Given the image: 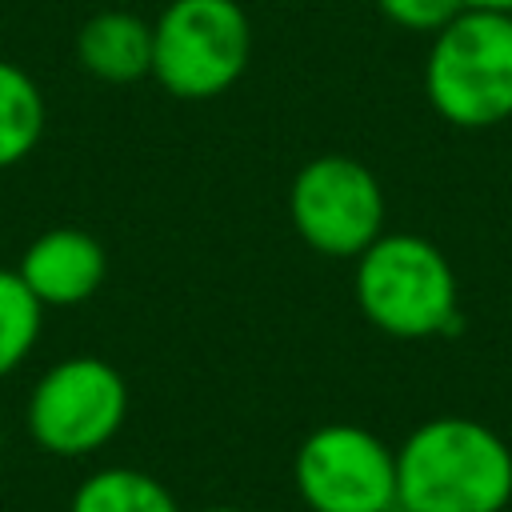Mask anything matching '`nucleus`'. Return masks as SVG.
Returning <instances> with one entry per match:
<instances>
[{
	"label": "nucleus",
	"mask_w": 512,
	"mask_h": 512,
	"mask_svg": "<svg viewBox=\"0 0 512 512\" xmlns=\"http://www.w3.org/2000/svg\"><path fill=\"white\" fill-rule=\"evenodd\" d=\"M288 220L312 252L356 260L384 232V188L352 156H312L288 184Z\"/></svg>",
	"instance_id": "obj_5"
},
{
	"label": "nucleus",
	"mask_w": 512,
	"mask_h": 512,
	"mask_svg": "<svg viewBox=\"0 0 512 512\" xmlns=\"http://www.w3.org/2000/svg\"><path fill=\"white\" fill-rule=\"evenodd\" d=\"M396 504L408 512H504L512 504V448L472 416L416 424L396 448Z\"/></svg>",
	"instance_id": "obj_1"
},
{
	"label": "nucleus",
	"mask_w": 512,
	"mask_h": 512,
	"mask_svg": "<svg viewBox=\"0 0 512 512\" xmlns=\"http://www.w3.org/2000/svg\"><path fill=\"white\" fill-rule=\"evenodd\" d=\"M352 296L372 328L392 340L452 336L460 328V284L448 256L416 232H380L352 272Z\"/></svg>",
	"instance_id": "obj_2"
},
{
	"label": "nucleus",
	"mask_w": 512,
	"mask_h": 512,
	"mask_svg": "<svg viewBox=\"0 0 512 512\" xmlns=\"http://www.w3.org/2000/svg\"><path fill=\"white\" fill-rule=\"evenodd\" d=\"M380 512H408L404 504H388V508H380Z\"/></svg>",
	"instance_id": "obj_16"
},
{
	"label": "nucleus",
	"mask_w": 512,
	"mask_h": 512,
	"mask_svg": "<svg viewBox=\"0 0 512 512\" xmlns=\"http://www.w3.org/2000/svg\"><path fill=\"white\" fill-rule=\"evenodd\" d=\"M16 272L44 308H76L100 292L108 276V252L92 232L64 224L40 232L24 248Z\"/></svg>",
	"instance_id": "obj_8"
},
{
	"label": "nucleus",
	"mask_w": 512,
	"mask_h": 512,
	"mask_svg": "<svg viewBox=\"0 0 512 512\" xmlns=\"http://www.w3.org/2000/svg\"><path fill=\"white\" fill-rule=\"evenodd\" d=\"M252 56V24L240 0H172L152 20V80L176 100L228 92Z\"/></svg>",
	"instance_id": "obj_4"
},
{
	"label": "nucleus",
	"mask_w": 512,
	"mask_h": 512,
	"mask_svg": "<svg viewBox=\"0 0 512 512\" xmlns=\"http://www.w3.org/2000/svg\"><path fill=\"white\" fill-rule=\"evenodd\" d=\"M464 8H484V12H512V0H464Z\"/></svg>",
	"instance_id": "obj_14"
},
{
	"label": "nucleus",
	"mask_w": 512,
	"mask_h": 512,
	"mask_svg": "<svg viewBox=\"0 0 512 512\" xmlns=\"http://www.w3.org/2000/svg\"><path fill=\"white\" fill-rule=\"evenodd\" d=\"M308 512H380L396 504V452L364 424L312 428L292 460Z\"/></svg>",
	"instance_id": "obj_7"
},
{
	"label": "nucleus",
	"mask_w": 512,
	"mask_h": 512,
	"mask_svg": "<svg viewBox=\"0 0 512 512\" xmlns=\"http://www.w3.org/2000/svg\"><path fill=\"white\" fill-rule=\"evenodd\" d=\"M424 96L452 128H492L512 120V12L464 8L424 60Z\"/></svg>",
	"instance_id": "obj_3"
},
{
	"label": "nucleus",
	"mask_w": 512,
	"mask_h": 512,
	"mask_svg": "<svg viewBox=\"0 0 512 512\" xmlns=\"http://www.w3.org/2000/svg\"><path fill=\"white\" fill-rule=\"evenodd\" d=\"M44 324V304L32 296V288L20 280L16 268H0V380L24 364V356L36 348Z\"/></svg>",
	"instance_id": "obj_12"
},
{
	"label": "nucleus",
	"mask_w": 512,
	"mask_h": 512,
	"mask_svg": "<svg viewBox=\"0 0 512 512\" xmlns=\"http://www.w3.org/2000/svg\"><path fill=\"white\" fill-rule=\"evenodd\" d=\"M380 16L404 32H440L452 16L464 12V0H376Z\"/></svg>",
	"instance_id": "obj_13"
},
{
	"label": "nucleus",
	"mask_w": 512,
	"mask_h": 512,
	"mask_svg": "<svg viewBox=\"0 0 512 512\" xmlns=\"http://www.w3.org/2000/svg\"><path fill=\"white\" fill-rule=\"evenodd\" d=\"M200 512H244V508H232V504H208V508H200Z\"/></svg>",
	"instance_id": "obj_15"
},
{
	"label": "nucleus",
	"mask_w": 512,
	"mask_h": 512,
	"mask_svg": "<svg viewBox=\"0 0 512 512\" xmlns=\"http://www.w3.org/2000/svg\"><path fill=\"white\" fill-rule=\"evenodd\" d=\"M76 60L100 84H136L152 76V24L136 12L104 8L80 24Z\"/></svg>",
	"instance_id": "obj_9"
},
{
	"label": "nucleus",
	"mask_w": 512,
	"mask_h": 512,
	"mask_svg": "<svg viewBox=\"0 0 512 512\" xmlns=\"http://www.w3.org/2000/svg\"><path fill=\"white\" fill-rule=\"evenodd\" d=\"M68 512H180V504L152 472L96 468L76 484Z\"/></svg>",
	"instance_id": "obj_10"
},
{
	"label": "nucleus",
	"mask_w": 512,
	"mask_h": 512,
	"mask_svg": "<svg viewBox=\"0 0 512 512\" xmlns=\"http://www.w3.org/2000/svg\"><path fill=\"white\" fill-rule=\"evenodd\" d=\"M128 416V384L100 356L56 360L28 392V436L52 456L104 448Z\"/></svg>",
	"instance_id": "obj_6"
},
{
	"label": "nucleus",
	"mask_w": 512,
	"mask_h": 512,
	"mask_svg": "<svg viewBox=\"0 0 512 512\" xmlns=\"http://www.w3.org/2000/svg\"><path fill=\"white\" fill-rule=\"evenodd\" d=\"M44 92L40 84L12 60H0V172L32 156L44 136Z\"/></svg>",
	"instance_id": "obj_11"
}]
</instances>
